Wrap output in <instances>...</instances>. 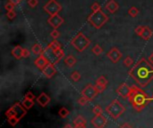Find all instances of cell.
<instances>
[{
  "label": "cell",
  "mask_w": 153,
  "mask_h": 128,
  "mask_svg": "<svg viewBox=\"0 0 153 128\" xmlns=\"http://www.w3.org/2000/svg\"><path fill=\"white\" fill-rule=\"evenodd\" d=\"M129 75L140 86L146 87L153 80V66L149 61L142 58L129 71Z\"/></svg>",
  "instance_id": "cell-1"
},
{
  "label": "cell",
  "mask_w": 153,
  "mask_h": 128,
  "mask_svg": "<svg viewBox=\"0 0 153 128\" xmlns=\"http://www.w3.org/2000/svg\"><path fill=\"white\" fill-rule=\"evenodd\" d=\"M128 99L134 109L137 111L143 110L151 100L146 92L136 86H133L131 88V92Z\"/></svg>",
  "instance_id": "cell-2"
},
{
  "label": "cell",
  "mask_w": 153,
  "mask_h": 128,
  "mask_svg": "<svg viewBox=\"0 0 153 128\" xmlns=\"http://www.w3.org/2000/svg\"><path fill=\"white\" fill-rule=\"evenodd\" d=\"M108 21V17L101 10L98 12H93L88 17V22L96 29H100Z\"/></svg>",
  "instance_id": "cell-3"
},
{
  "label": "cell",
  "mask_w": 153,
  "mask_h": 128,
  "mask_svg": "<svg viewBox=\"0 0 153 128\" xmlns=\"http://www.w3.org/2000/svg\"><path fill=\"white\" fill-rule=\"evenodd\" d=\"M71 44L74 47V48L79 52H83L91 44V40L82 33L79 32L72 40Z\"/></svg>",
  "instance_id": "cell-4"
},
{
  "label": "cell",
  "mask_w": 153,
  "mask_h": 128,
  "mask_svg": "<svg viewBox=\"0 0 153 128\" xmlns=\"http://www.w3.org/2000/svg\"><path fill=\"white\" fill-rule=\"evenodd\" d=\"M106 111L112 118L117 119L120 116L124 114V112L126 111V108L117 100H115L106 108Z\"/></svg>",
  "instance_id": "cell-5"
},
{
  "label": "cell",
  "mask_w": 153,
  "mask_h": 128,
  "mask_svg": "<svg viewBox=\"0 0 153 128\" xmlns=\"http://www.w3.org/2000/svg\"><path fill=\"white\" fill-rule=\"evenodd\" d=\"M26 114V109H24V107L20 104V103H16L14 104L12 108H10L6 112H5V116L7 118H11V117H15L17 119L21 120Z\"/></svg>",
  "instance_id": "cell-6"
},
{
  "label": "cell",
  "mask_w": 153,
  "mask_h": 128,
  "mask_svg": "<svg viewBox=\"0 0 153 128\" xmlns=\"http://www.w3.org/2000/svg\"><path fill=\"white\" fill-rule=\"evenodd\" d=\"M62 9V6L61 4L56 1V0H49L45 5H44V10L50 15H55V14H57Z\"/></svg>",
  "instance_id": "cell-7"
},
{
  "label": "cell",
  "mask_w": 153,
  "mask_h": 128,
  "mask_svg": "<svg viewBox=\"0 0 153 128\" xmlns=\"http://www.w3.org/2000/svg\"><path fill=\"white\" fill-rule=\"evenodd\" d=\"M98 94H99V92H98L96 86L93 84H91V83L87 84L86 87L82 91V96L85 97L89 101L92 100Z\"/></svg>",
  "instance_id": "cell-8"
},
{
  "label": "cell",
  "mask_w": 153,
  "mask_h": 128,
  "mask_svg": "<svg viewBox=\"0 0 153 128\" xmlns=\"http://www.w3.org/2000/svg\"><path fill=\"white\" fill-rule=\"evenodd\" d=\"M107 124V119L102 114L96 115L91 119V125L96 128H104Z\"/></svg>",
  "instance_id": "cell-9"
},
{
  "label": "cell",
  "mask_w": 153,
  "mask_h": 128,
  "mask_svg": "<svg viewBox=\"0 0 153 128\" xmlns=\"http://www.w3.org/2000/svg\"><path fill=\"white\" fill-rule=\"evenodd\" d=\"M130 92H131V88L126 83H121L119 85V87L117 88V93L120 97H122L124 99H128L129 95H130Z\"/></svg>",
  "instance_id": "cell-10"
},
{
  "label": "cell",
  "mask_w": 153,
  "mask_h": 128,
  "mask_svg": "<svg viewBox=\"0 0 153 128\" xmlns=\"http://www.w3.org/2000/svg\"><path fill=\"white\" fill-rule=\"evenodd\" d=\"M107 57L113 63H117L122 57V53L119 51V49L117 48H113L107 53Z\"/></svg>",
  "instance_id": "cell-11"
},
{
  "label": "cell",
  "mask_w": 153,
  "mask_h": 128,
  "mask_svg": "<svg viewBox=\"0 0 153 128\" xmlns=\"http://www.w3.org/2000/svg\"><path fill=\"white\" fill-rule=\"evenodd\" d=\"M48 23L54 28V29H57L63 22H64V19L58 15V14H55V15H52L48 18Z\"/></svg>",
  "instance_id": "cell-12"
},
{
  "label": "cell",
  "mask_w": 153,
  "mask_h": 128,
  "mask_svg": "<svg viewBox=\"0 0 153 128\" xmlns=\"http://www.w3.org/2000/svg\"><path fill=\"white\" fill-rule=\"evenodd\" d=\"M42 55L48 60L49 63L55 64L56 62V56H55V50L51 48L49 46H48L42 52Z\"/></svg>",
  "instance_id": "cell-13"
},
{
  "label": "cell",
  "mask_w": 153,
  "mask_h": 128,
  "mask_svg": "<svg viewBox=\"0 0 153 128\" xmlns=\"http://www.w3.org/2000/svg\"><path fill=\"white\" fill-rule=\"evenodd\" d=\"M55 64L53 63H48L47 65V66L42 70V74L47 77V78H51L54 76V74H56V68H55Z\"/></svg>",
  "instance_id": "cell-14"
},
{
  "label": "cell",
  "mask_w": 153,
  "mask_h": 128,
  "mask_svg": "<svg viewBox=\"0 0 153 128\" xmlns=\"http://www.w3.org/2000/svg\"><path fill=\"white\" fill-rule=\"evenodd\" d=\"M48 63H49L48 60L42 54L35 60V65H36V66H37L39 70H41V71L47 66V65H48Z\"/></svg>",
  "instance_id": "cell-15"
},
{
  "label": "cell",
  "mask_w": 153,
  "mask_h": 128,
  "mask_svg": "<svg viewBox=\"0 0 153 128\" xmlns=\"http://www.w3.org/2000/svg\"><path fill=\"white\" fill-rule=\"evenodd\" d=\"M74 128H86L87 122L82 116L79 115L74 119Z\"/></svg>",
  "instance_id": "cell-16"
},
{
  "label": "cell",
  "mask_w": 153,
  "mask_h": 128,
  "mask_svg": "<svg viewBox=\"0 0 153 128\" xmlns=\"http://www.w3.org/2000/svg\"><path fill=\"white\" fill-rule=\"evenodd\" d=\"M37 101L41 107H46L50 102V98L46 93L43 92V93H40V95L37 98Z\"/></svg>",
  "instance_id": "cell-17"
},
{
  "label": "cell",
  "mask_w": 153,
  "mask_h": 128,
  "mask_svg": "<svg viewBox=\"0 0 153 128\" xmlns=\"http://www.w3.org/2000/svg\"><path fill=\"white\" fill-rule=\"evenodd\" d=\"M118 8H119V5H118V4L115 0H110L106 4V9L109 13H115V12H117L118 10Z\"/></svg>",
  "instance_id": "cell-18"
},
{
  "label": "cell",
  "mask_w": 153,
  "mask_h": 128,
  "mask_svg": "<svg viewBox=\"0 0 153 128\" xmlns=\"http://www.w3.org/2000/svg\"><path fill=\"white\" fill-rule=\"evenodd\" d=\"M22 52H23V48L21 46H16L13 48L12 50V55L15 59H21L22 57Z\"/></svg>",
  "instance_id": "cell-19"
},
{
  "label": "cell",
  "mask_w": 153,
  "mask_h": 128,
  "mask_svg": "<svg viewBox=\"0 0 153 128\" xmlns=\"http://www.w3.org/2000/svg\"><path fill=\"white\" fill-rule=\"evenodd\" d=\"M152 29H151L150 27L144 26V29H143V32H142V34H141V37H142L144 40H149V39L152 38Z\"/></svg>",
  "instance_id": "cell-20"
},
{
  "label": "cell",
  "mask_w": 153,
  "mask_h": 128,
  "mask_svg": "<svg viewBox=\"0 0 153 128\" xmlns=\"http://www.w3.org/2000/svg\"><path fill=\"white\" fill-rule=\"evenodd\" d=\"M65 64L68 67H73L76 64V58L74 56H67L65 58Z\"/></svg>",
  "instance_id": "cell-21"
},
{
  "label": "cell",
  "mask_w": 153,
  "mask_h": 128,
  "mask_svg": "<svg viewBox=\"0 0 153 128\" xmlns=\"http://www.w3.org/2000/svg\"><path fill=\"white\" fill-rule=\"evenodd\" d=\"M31 52L35 55V56H38V55H41L43 50H42V48L39 44L36 43L32 46L31 48Z\"/></svg>",
  "instance_id": "cell-22"
},
{
  "label": "cell",
  "mask_w": 153,
  "mask_h": 128,
  "mask_svg": "<svg viewBox=\"0 0 153 128\" xmlns=\"http://www.w3.org/2000/svg\"><path fill=\"white\" fill-rule=\"evenodd\" d=\"M55 56H56V62H55V64H57L65 57V53L62 50V48H58V49L55 50Z\"/></svg>",
  "instance_id": "cell-23"
},
{
  "label": "cell",
  "mask_w": 153,
  "mask_h": 128,
  "mask_svg": "<svg viewBox=\"0 0 153 128\" xmlns=\"http://www.w3.org/2000/svg\"><path fill=\"white\" fill-rule=\"evenodd\" d=\"M96 84H97V85H100V86L106 87V85L108 84V80L106 79L105 76H100V77H99V78L97 79Z\"/></svg>",
  "instance_id": "cell-24"
},
{
  "label": "cell",
  "mask_w": 153,
  "mask_h": 128,
  "mask_svg": "<svg viewBox=\"0 0 153 128\" xmlns=\"http://www.w3.org/2000/svg\"><path fill=\"white\" fill-rule=\"evenodd\" d=\"M34 105V101L31 100H26L24 99V100L22 101V106L26 109H30L33 107Z\"/></svg>",
  "instance_id": "cell-25"
},
{
  "label": "cell",
  "mask_w": 153,
  "mask_h": 128,
  "mask_svg": "<svg viewBox=\"0 0 153 128\" xmlns=\"http://www.w3.org/2000/svg\"><path fill=\"white\" fill-rule=\"evenodd\" d=\"M128 13L130 16L132 17H136L139 14V10L135 7V6H132L129 10H128Z\"/></svg>",
  "instance_id": "cell-26"
},
{
  "label": "cell",
  "mask_w": 153,
  "mask_h": 128,
  "mask_svg": "<svg viewBox=\"0 0 153 128\" xmlns=\"http://www.w3.org/2000/svg\"><path fill=\"white\" fill-rule=\"evenodd\" d=\"M48 46H49L51 48H53L54 50H56V49H58V48H61V45H60V43L57 41V40H56V39H54L53 41H51Z\"/></svg>",
  "instance_id": "cell-27"
},
{
  "label": "cell",
  "mask_w": 153,
  "mask_h": 128,
  "mask_svg": "<svg viewBox=\"0 0 153 128\" xmlns=\"http://www.w3.org/2000/svg\"><path fill=\"white\" fill-rule=\"evenodd\" d=\"M58 114H59L60 118H65L69 115V110H68L66 108H61V109H59Z\"/></svg>",
  "instance_id": "cell-28"
},
{
  "label": "cell",
  "mask_w": 153,
  "mask_h": 128,
  "mask_svg": "<svg viewBox=\"0 0 153 128\" xmlns=\"http://www.w3.org/2000/svg\"><path fill=\"white\" fill-rule=\"evenodd\" d=\"M92 52H93L95 55L99 56V55H100V54L103 52V48H102L99 44H97V45H95V46L93 47V48H92Z\"/></svg>",
  "instance_id": "cell-29"
},
{
  "label": "cell",
  "mask_w": 153,
  "mask_h": 128,
  "mask_svg": "<svg viewBox=\"0 0 153 128\" xmlns=\"http://www.w3.org/2000/svg\"><path fill=\"white\" fill-rule=\"evenodd\" d=\"M71 79H72L74 82H78V81L81 79V74H79V72L74 71V72H73L72 74H71Z\"/></svg>",
  "instance_id": "cell-30"
},
{
  "label": "cell",
  "mask_w": 153,
  "mask_h": 128,
  "mask_svg": "<svg viewBox=\"0 0 153 128\" xmlns=\"http://www.w3.org/2000/svg\"><path fill=\"white\" fill-rule=\"evenodd\" d=\"M133 64H134V59H133L131 57H126V59L124 60V65H125L126 66H127V67L131 66Z\"/></svg>",
  "instance_id": "cell-31"
},
{
  "label": "cell",
  "mask_w": 153,
  "mask_h": 128,
  "mask_svg": "<svg viewBox=\"0 0 153 128\" xmlns=\"http://www.w3.org/2000/svg\"><path fill=\"white\" fill-rule=\"evenodd\" d=\"M19 121H20V120H19V119H17L15 117H11V118H8V122H9V124H10L11 126H13V127L16 126V125H17V123H18Z\"/></svg>",
  "instance_id": "cell-32"
},
{
  "label": "cell",
  "mask_w": 153,
  "mask_h": 128,
  "mask_svg": "<svg viewBox=\"0 0 153 128\" xmlns=\"http://www.w3.org/2000/svg\"><path fill=\"white\" fill-rule=\"evenodd\" d=\"M50 36H51L54 39H56L60 36V33H59V31H58L56 29H54V30L50 32Z\"/></svg>",
  "instance_id": "cell-33"
},
{
  "label": "cell",
  "mask_w": 153,
  "mask_h": 128,
  "mask_svg": "<svg viewBox=\"0 0 153 128\" xmlns=\"http://www.w3.org/2000/svg\"><path fill=\"white\" fill-rule=\"evenodd\" d=\"M91 10L92 12H98V11H100L101 8H100V5L99 3H93V4L91 5Z\"/></svg>",
  "instance_id": "cell-34"
},
{
  "label": "cell",
  "mask_w": 153,
  "mask_h": 128,
  "mask_svg": "<svg viewBox=\"0 0 153 128\" xmlns=\"http://www.w3.org/2000/svg\"><path fill=\"white\" fill-rule=\"evenodd\" d=\"M13 8H14V4H12V3H10V2L6 3V4H5V5H4V9L6 10V12L13 11Z\"/></svg>",
  "instance_id": "cell-35"
},
{
  "label": "cell",
  "mask_w": 153,
  "mask_h": 128,
  "mask_svg": "<svg viewBox=\"0 0 153 128\" xmlns=\"http://www.w3.org/2000/svg\"><path fill=\"white\" fill-rule=\"evenodd\" d=\"M102 109H101V107L100 106H99V105H97V106H95L94 107V109H93V113L95 114V115H99V114H102Z\"/></svg>",
  "instance_id": "cell-36"
},
{
  "label": "cell",
  "mask_w": 153,
  "mask_h": 128,
  "mask_svg": "<svg viewBox=\"0 0 153 128\" xmlns=\"http://www.w3.org/2000/svg\"><path fill=\"white\" fill-rule=\"evenodd\" d=\"M28 4L31 8H34L39 4V0H28Z\"/></svg>",
  "instance_id": "cell-37"
},
{
  "label": "cell",
  "mask_w": 153,
  "mask_h": 128,
  "mask_svg": "<svg viewBox=\"0 0 153 128\" xmlns=\"http://www.w3.org/2000/svg\"><path fill=\"white\" fill-rule=\"evenodd\" d=\"M88 102H89V100H88L85 97H83V96H82V98H81V99H79V100H78V103H79L80 105H82V106L86 105Z\"/></svg>",
  "instance_id": "cell-38"
},
{
  "label": "cell",
  "mask_w": 153,
  "mask_h": 128,
  "mask_svg": "<svg viewBox=\"0 0 153 128\" xmlns=\"http://www.w3.org/2000/svg\"><path fill=\"white\" fill-rule=\"evenodd\" d=\"M143 29H144V26H143V25H139V26H137V27L135 28V33H136L137 35L141 36V34H142V32H143Z\"/></svg>",
  "instance_id": "cell-39"
},
{
  "label": "cell",
  "mask_w": 153,
  "mask_h": 128,
  "mask_svg": "<svg viewBox=\"0 0 153 128\" xmlns=\"http://www.w3.org/2000/svg\"><path fill=\"white\" fill-rule=\"evenodd\" d=\"M24 99H26V100H33L35 99V96L33 95V93H32L31 92H28L25 94V96H24Z\"/></svg>",
  "instance_id": "cell-40"
},
{
  "label": "cell",
  "mask_w": 153,
  "mask_h": 128,
  "mask_svg": "<svg viewBox=\"0 0 153 128\" xmlns=\"http://www.w3.org/2000/svg\"><path fill=\"white\" fill-rule=\"evenodd\" d=\"M6 16L9 19H13L16 16V13H15V12L13 10V11H9V12H6Z\"/></svg>",
  "instance_id": "cell-41"
},
{
  "label": "cell",
  "mask_w": 153,
  "mask_h": 128,
  "mask_svg": "<svg viewBox=\"0 0 153 128\" xmlns=\"http://www.w3.org/2000/svg\"><path fill=\"white\" fill-rule=\"evenodd\" d=\"M30 50H29L28 48H23V52H22V57H23V58H27V57H30Z\"/></svg>",
  "instance_id": "cell-42"
},
{
  "label": "cell",
  "mask_w": 153,
  "mask_h": 128,
  "mask_svg": "<svg viewBox=\"0 0 153 128\" xmlns=\"http://www.w3.org/2000/svg\"><path fill=\"white\" fill-rule=\"evenodd\" d=\"M95 86H96V88H97V90H98L99 93L102 92L105 90V88H106V87H104V86H100V85H97V84H95Z\"/></svg>",
  "instance_id": "cell-43"
},
{
  "label": "cell",
  "mask_w": 153,
  "mask_h": 128,
  "mask_svg": "<svg viewBox=\"0 0 153 128\" xmlns=\"http://www.w3.org/2000/svg\"><path fill=\"white\" fill-rule=\"evenodd\" d=\"M22 1V0H9V2H10V3H12V4H14V5L19 4Z\"/></svg>",
  "instance_id": "cell-44"
},
{
  "label": "cell",
  "mask_w": 153,
  "mask_h": 128,
  "mask_svg": "<svg viewBox=\"0 0 153 128\" xmlns=\"http://www.w3.org/2000/svg\"><path fill=\"white\" fill-rule=\"evenodd\" d=\"M119 128H133V127H132L129 124H124L122 127H120Z\"/></svg>",
  "instance_id": "cell-45"
},
{
  "label": "cell",
  "mask_w": 153,
  "mask_h": 128,
  "mask_svg": "<svg viewBox=\"0 0 153 128\" xmlns=\"http://www.w3.org/2000/svg\"><path fill=\"white\" fill-rule=\"evenodd\" d=\"M148 60H149V62L151 63V64H152L153 65V53L149 57V58H148Z\"/></svg>",
  "instance_id": "cell-46"
},
{
  "label": "cell",
  "mask_w": 153,
  "mask_h": 128,
  "mask_svg": "<svg viewBox=\"0 0 153 128\" xmlns=\"http://www.w3.org/2000/svg\"><path fill=\"white\" fill-rule=\"evenodd\" d=\"M64 128H74L72 125H70V124H67V125H65V127H64Z\"/></svg>",
  "instance_id": "cell-47"
}]
</instances>
